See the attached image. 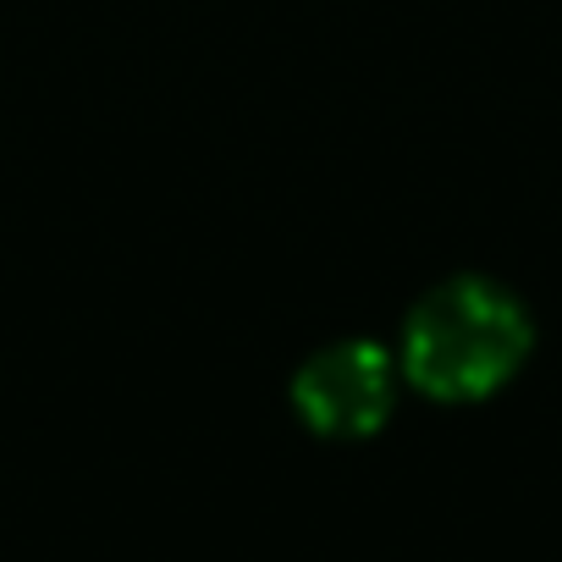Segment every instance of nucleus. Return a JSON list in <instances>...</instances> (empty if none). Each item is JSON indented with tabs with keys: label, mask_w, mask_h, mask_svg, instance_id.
Here are the masks:
<instances>
[{
	"label": "nucleus",
	"mask_w": 562,
	"mask_h": 562,
	"mask_svg": "<svg viewBox=\"0 0 562 562\" xmlns=\"http://www.w3.org/2000/svg\"><path fill=\"white\" fill-rule=\"evenodd\" d=\"M535 326L524 304L485 276H452L403 321V375L436 403H480L502 392L529 359Z\"/></svg>",
	"instance_id": "f257e3e1"
},
{
	"label": "nucleus",
	"mask_w": 562,
	"mask_h": 562,
	"mask_svg": "<svg viewBox=\"0 0 562 562\" xmlns=\"http://www.w3.org/2000/svg\"><path fill=\"white\" fill-rule=\"evenodd\" d=\"M392 403H397V364L370 337L331 342L315 359H304L299 375H293V408H299V419L315 436H331V441L375 436L386 425Z\"/></svg>",
	"instance_id": "f03ea898"
}]
</instances>
